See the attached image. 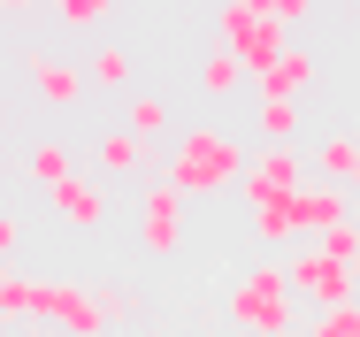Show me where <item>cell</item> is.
Masks as SVG:
<instances>
[{
  "instance_id": "277c9868",
  "label": "cell",
  "mask_w": 360,
  "mask_h": 337,
  "mask_svg": "<svg viewBox=\"0 0 360 337\" xmlns=\"http://www.w3.org/2000/svg\"><path fill=\"white\" fill-rule=\"evenodd\" d=\"M284 276H291V291H299L307 307H322V314H338V307H353V299H360L353 269L330 261L322 246H291V253H284Z\"/></svg>"
},
{
  "instance_id": "7a4b0ae2",
  "label": "cell",
  "mask_w": 360,
  "mask_h": 337,
  "mask_svg": "<svg viewBox=\"0 0 360 337\" xmlns=\"http://www.w3.org/2000/svg\"><path fill=\"white\" fill-rule=\"evenodd\" d=\"M222 314L238 322L245 337H291V276L284 261H253V269H238V284L222 291Z\"/></svg>"
},
{
  "instance_id": "4fadbf2b",
  "label": "cell",
  "mask_w": 360,
  "mask_h": 337,
  "mask_svg": "<svg viewBox=\"0 0 360 337\" xmlns=\"http://www.w3.org/2000/svg\"><path fill=\"white\" fill-rule=\"evenodd\" d=\"M23 169H31V184H39V192L54 200V192H62V184L77 177V153H70V138H54V131H46V138H31Z\"/></svg>"
},
{
  "instance_id": "ffe728a7",
  "label": "cell",
  "mask_w": 360,
  "mask_h": 337,
  "mask_svg": "<svg viewBox=\"0 0 360 337\" xmlns=\"http://www.w3.org/2000/svg\"><path fill=\"white\" fill-rule=\"evenodd\" d=\"M100 307H108V322H131L139 314V291L131 284H100Z\"/></svg>"
},
{
  "instance_id": "7402d4cb",
  "label": "cell",
  "mask_w": 360,
  "mask_h": 337,
  "mask_svg": "<svg viewBox=\"0 0 360 337\" xmlns=\"http://www.w3.org/2000/svg\"><path fill=\"white\" fill-rule=\"evenodd\" d=\"M269 15H276L284 31H307V23H314V0H269Z\"/></svg>"
},
{
  "instance_id": "6da1fadb",
  "label": "cell",
  "mask_w": 360,
  "mask_h": 337,
  "mask_svg": "<svg viewBox=\"0 0 360 337\" xmlns=\"http://www.w3.org/2000/svg\"><path fill=\"white\" fill-rule=\"evenodd\" d=\"M245 146L222 131V123H192V131H176V146L161 153V184H176V200H215V192H238L245 184Z\"/></svg>"
},
{
  "instance_id": "2e32d148",
  "label": "cell",
  "mask_w": 360,
  "mask_h": 337,
  "mask_svg": "<svg viewBox=\"0 0 360 337\" xmlns=\"http://www.w3.org/2000/svg\"><path fill=\"white\" fill-rule=\"evenodd\" d=\"M123 131L153 146V138L169 131V100H153V92H131V100H123Z\"/></svg>"
},
{
  "instance_id": "d6986e66",
  "label": "cell",
  "mask_w": 360,
  "mask_h": 337,
  "mask_svg": "<svg viewBox=\"0 0 360 337\" xmlns=\"http://www.w3.org/2000/svg\"><path fill=\"white\" fill-rule=\"evenodd\" d=\"M54 23H62V31H100V23H108V0H62Z\"/></svg>"
},
{
  "instance_id": "5b68a950",
  "label": "cell",
  "mask_w": 360,
  "mask_h": 337,
  "mask_svg": "<svg viewBox=\"0 0 360 337\" xmlns=\"http://www.w3.org/2000/svg\"><path fill=\"white\" fill-rule=\"evenodd\" d=\"M299 184H314V169H307V153H299V146H253L238 200H276V192H299Z\"/></svg>"
},
{
  "instance_id": "cb8c5ba5",
  "label": "cell",
  "mask_w": 360,
  "mask_h": 337,
  "mask_svg": "<svg viewBox=\"0 0 360 337\" xmlns=\"http://www.w3.org/2000/svg\"><path fill=\"white\" fill-rule=\"evenodd\" d=\"M15 246H23V222H15L8 207H0V269H8V253H15Z\"/></svg>"
},
{
  "instance_id": "ac0fdd59",
  "label": "cell",
  "mask_w": 360,
  "mask_h": 337,
  "mask_svg": "<svg viewBox=\"0 0 360 337\" xmlns=\"http://www.w3.org/2000/svg\"><path fill=\"white\" fill-rule=\"evenodd\" d=\"M238 77H245V69H238V54H207V62H200V92H207V100H230V92H238Z\"/></svg>"
},
{
  "instance_id": "83f0119b",
  "label": "cell",
  "mask_w": 360,
  "mask_h": 337,
  "mask_svg": "<svg viewBox=\"0 0 360 337\" xmlns=\"http://www.w3.org/2000/svg\"><path fill=\"white\" fill-rule=\"evenodd\" d=\"M353 330H360V299H353Z\"/></svg>"
},
{
  "instance_id": "30bf717a",
  "label": "cell",
  "mask_w": 360,
  "mask_h": 337,
  "mask_svg": "<svg viewBox=\"0 0 360 337\" xmlns=\"http://www.w3.org/2000/svg\"><path fill=\"white\" fill-rule=\"evenodd\" d=\"M92 161H100V177H139V169H161V153H153L146 138H131L123 123H108V131L92 138Z\"/></svg>"
},
{
  "instance_id": "44dd1931",
  "label": "cell",
  "mask_w": 360,
  "mask_h": 337,
  "mask_svg": "<svg viewBox=\"0 0 360 337\" xmlns=\"http://www.w3.org/2000/svg\"><path fill=\"white\" fill-rule=\"evenodd\" d=\"M322 253L353 269V261H360V222H345V230H330V238H322Z\"/></svg>"
},
{
  "instance_id": "8fae6325",
  "label": "cell",
  "mask_w": 360,
  "mask_h": 337,
  "mask_svg": "<svg viewBox=\"0 0 360 337\" xmlns=\"http://www.w3.org/2000/svg\"><path fill=\"white\" fill-rule=\"evenodd\" d=\"M307 84H314V54H307V46H291V54H276V62L253 77V100H291V108H299V92H307Z\"/></svg>"
},
{
  "instance_id": "9c48e42d",
  "label": "cell",
  "mask_w": 360,
  "mask_h": 337,
  "mask_svg": "<svg viewBox=\"0 0 360 337\" xmlns=\"http://www.w3.org/2000/svg\"><path fill=\"white\" fill-rule=\"evenodd\" d=\"M245 230H253V246H269V253H291V246H307L299 238V192H276V200H245Z\"/></svg>"
},
{
  "instance_id": "ba28073f",
  "label": "cell",
  "mask_w": 360,
  "mask_h": 337,
  "mask_svg": "<svg viewBox=\"0 0 360 337\" xmlns=\"http://www.w3.org/2000/svg\"><path fill=\"white\" fill-rule=\"evenodd\" d=\"M345 222H360L345 184H299V238H307V246H322V238L345 230Z\"/></svg>"
},
{
  "instance_id": "603a6c76",
  "label": "cell",
  "mask_w": 360,
  "mask_h": 337,
  "mask_svg": "<svg viewBox=\"0 0 360 337\" xmlns=\"http://www.w3.org/2000/svg\"><path fill=\"white\" fill-rule=\"evenodd\" d=\"M299 337H360V330H353V307H338V314H314V330H299Z\"/></svg>"
},
{
  "instance_id": "484cf974",
  "label": "cell",
  "mask_w": 360,
  "mask_h": 337,
  "mask_svg": "<svg viewBox=\"0 0 360 337\" xmlns=\"http://www.w3.org/2000/svg\"><path fill=\"white\" fill-rule=\"evenodd\" d=\"M15 161H23V153H8V146H0V177H8V169H15Z\"/></svg>"
},
{
  "instance_id": "4316f807",
  "label": "cell",
  "mask_w": 360,
  "mask_h": 337,
  "mask_svg": "<svg viewBox=\"0 0 360 337\" xmlns=\"http://www.w3.org/2000/svg\"><path fill=\"white\" fill-rule=\"evenodd\" d=\"M8 108H15V100H8V84H0V115H8Z\"/></svg>"
},
{
  "instance_id": "d4e9b609",
  "label": "cell",
  "mask_w": 360,
  "mask_h": 337,
  "mask_svg": "<svg viewBox=\"0 0 360 337\" xmlns=\"http://www.w3.org/2000/svg\"><path fill=\"white\" fill-rule=\"evenodd\" d=\"M15 330V307H8V284H0V337Z\"/></svg>"
},
{
  "instance_id": "7c38bea8",
  "label": "cell",
  "mask_w": 360,
  "mask_h": 337,
  "mask_svg": "<svg viewBox=\"0 0 360 337\" xmlns=\"http://www.w3.org/2000/svg\"><path fill=\"white\" fill-rule=\"evenodd\" d=\"M54 215H62L70 230H100V222H108V184H100V177H70V184L54 192Z\"/></svg>"
},
{
  "instance_id": "3957f363",
  "label": "cell",
  "mask_w": 360,
  "mask_h": 337,
  "mask_svg": "<svg viewBox=\"0 0 360 337\" xmlns=\"http://www.w3.org/2000/svg\"><path fill=\"white\" fill-rule=\"evenodd\" d=\"M215 46H222V54H238L245 77H261V69L276 62V54H291L299 39L269 15V0H222V8H215Z\"/></svg>"
},
{
  "instance_id": "e0dca14e",
  "label": "cell",
  "mask_w": 360,
  "mask_h": 337,
  "mask_svg": "<svg viewBox=\"0 0 360 337\" xmlns=\"http://www.w3.org/2000/svg\"><path fill=\"white\" fill-rule=\"evenodd\" d=\"M253 131H261V146H291L299 138V108L291 100H261L253 108Z\"/></svg>"
},
{
  "instance_id": "9a60e30c",
  "label": "cell",
  "mask_w": 360,
  "mask_h": 337,
  "mask_svg": "<svg viewBox=\"0 0 360 337\" xmlns=\"http://www.w3.org/2000/svg\"><path fill=\"white\" fill-rule=\"evenodd\" d=\"M131 46H115V39H100V46H92V62H84V77H92V84H108V92H123V84H131Z\"/></svg>"
},
{
  "instance_id": "5bb4252c",
  "label": "cell",
  "mask_w": 360,
  "mask_h": 337,
  "mask_svg": "<svg viewBox=\"0 0 360 337\" xmlns=\"http://www.w3.org/2000/svg\"><path fill=\"white\" fill-rule=\"evenodd\" d=\"M307 169H314V184H345V192H353V169H360V138H353V131H330V138H314Z\"/></svg>"
},
{
  "instance_id": "52a82bcc",
  "label": "cell",
  "mask_w": 360,
  "mask_h": 337,
  "mask_svg": "<svg viewBox=\"0 0 360 337\" xmlns=\"http://www.w3.org/2000/svg\"><path fill=\"white\" fill-rule=\"evenodd\" d=\"M23 77H31V92L46 100V108H84V92H92V77L62 54H46V46H23Z\"/></svg>"
},
{
  "instance_id": "8992f818",
  "label": "cell",
  "mask_w": 360,
  "mask_h": 337,
  "mask_svg": "<svg viewBox=\"0 0 360 337\" xmlns=\"http://www.w3.org/2000/svg\"><path fill=\"white\" fill-rule=\"evenodd\" d=\"M139 246L153 253V261H169L176 246H184V200H176V184H146V200H139Z\"/></svg>"
},
{
  "instance_id": "f1b7e54d",
  "label": "cell",
  "mask_w": 360,
  "mask_h": 337,
  "mask_svg": "<svg viewBox=\"0 0 360 337\" xmlns=\"http://www.w3.org/2000/svg\"><path fill=\"white\" fill-rule=\"evenodd\" d=\"M353 192H360V169H353Z\"/></svg>"
}]
</instances>
